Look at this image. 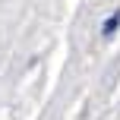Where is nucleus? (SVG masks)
<instances>
[{"instance_id":"1","label":"nucleus","mask_w":120,"mask_h":120,"mask_svg":"<svg viewBox=\"0 0 120 120\" xmlns=\"http://www.w3.org/2000/svg\"><path fill=\"white\" fill-rule=\"evenodd\" d=\"M117 29H120V10H114V13L101 22V35H104V38H114Z\"/></svg>"}]
</instances>
